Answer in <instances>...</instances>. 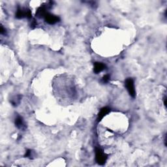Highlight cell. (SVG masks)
Masks as SVG:
<instances>
[{"label":"cell","mask_w":167,"mask_h":167,"mask_svg":"<svg viewBox=\"0 0 167 167\" xmlns=\"http://www.w3.org/2000/svg\"><path fill=\"white\" fill-rule=\"evenodd\" d=\"M5 33V30H4V27L1 26V34H4Z\"/></svg>","instance_id":"8fae6325"},{"label":"cell","mask_w":167,"mask_h":167,"mask_svg":"<svg viewBox=\"0 0 167 167\" xmlns=\"http://www.w3.org/2000/svg\"><path fill=\"white\" fill-rule=\"evenodd\" d=\"M110 75H105L103 77V78H102V82L103 83H107L108 81H109L110 80Z\"/></svg>","instance_id":"ba28073f"},{"label":"cell","mask_w":167,"mask_h":167,"mask_svg":"<svg viewBox=\"0 0 167 167\" xmlns=\"http://www.w3.org/2000/svg\"><path fill=\"white\" fill-rule=\"evenodd\" d=\"M110 109L108 107H104V108H101V110H100V112H99V113L98 114L97 121L100 122L101 120L107 114L110 112Z\"/></svg>","instance_id":"52a82bcc"},{"label":"cell","mask_w":167,"mask_h":167,"mask_svg":"<svg viewBox=\"0 0 167 167\" xmlns=\"http://www.w3.org/2000/svg\"><path fill=\"white\" fill-rule=\"evenodd\" d=\"M16 17L17 18L21 19L24 18V17H27L28 18H31V13L30 10L26 9H22L21 8H18V10L16 11Z\"/></svg>","instance_id":"3957f363"},{"label":"cell","mask_w":167,"mask_h":167,"mask_svg":"<svg viewBox=\"0 0 167 167\" xmlns=\"http://www.w3.org/2000/svg\"><path fill=\"white\" fill-rule=\"evenodd\" d=\"M107 155L105 154L101 148L95 149V161L99 165H103L106 163Z\"/></svg>","instance_id":"6da1fadb"},{"label":"cell","mask_w":167,"mask_h":167,"mask_svg":"<svg viewBox=\"0 0 167 167\" xmlns=\"http://www.w3.org/2000/svg\"><path fill=\"white\" fill-rule=\"evenodd\" d=\"M125 85L127 90L128 91L129 95L132 97L133 98H134L136 96V90L135 87H134V80L131 78H128L126 79Z\"/></svg>","instance_id":"7a4b0ae2"},{"label":"cell","mask_w":167,"mask_h":167,"mask_svg":"<svg viewBox=\"0 0 167 167\" xmlns=\"http://www.w3.org/2000/svg\"><path fill=\"white\" fill-rule=\"evenodd\" d=\"M14 123H15L16 126L19 129L25 130V129L26 128V126L25 125L24 122V120H23L22 117H20L19 116H17L15 118Z\"/></svg>","instance_id":"5b68a950"},{"label":"cell","mask_w":167,"mask_h":167,"mask_svg":"<svg viewBox=\"0 0 167 167\" xmlns=\"http://www.w3.org/2000/svg\"><path fill=\"white\" fill-rule=\"evenodd\" d=\"M106 69V65L104 63L101 62H95L94 63V68H93V71L96 74L101 72Z\"/></svg>","instance_id":"8992f818"},{"label":"cell","mask_w":167,"mask_h":167,"mask_svg":"<svg viewBox=\"0 0 167 167\" xmlns=\"http://www.w3.org/2000/svg\"><path fill=\"white\" fill-rule=\"evenodd\" d=\"M32 156V151L30 149H28V150L26 151L25 157H31Z\"/></svg>","instance_id":"9c48e42d"},{"label":"cell","mask_w":167,"mask_h":167,"mask_svg":"<svg viewBox=\"0 0 167 167\" xmlns=\"http://www.w3.org/2000/svg\"><path fill=\"white\" fill-rule=\"evenodd\" d=\"M44 18H45V21L49 24H54L55 23H57L60 21L59 17L53 15V14H51L48 13L45 14Z\"/></svg>","instance_id":"277c9868"},{"label":"cell","mask_w":167,"mask_h":167,"mask_svg":"<svg viewBox=\"0 0 167 167\" xmlns=\"http://www.w3.org/2000/svg\"><path fill=\"white\" fill-rule=\"evenodd\" d=\"M164 104H165V107H166V95L165 96V97H164Z\"/></svg>","instance_id":"30bf717a"}]
</instances>
